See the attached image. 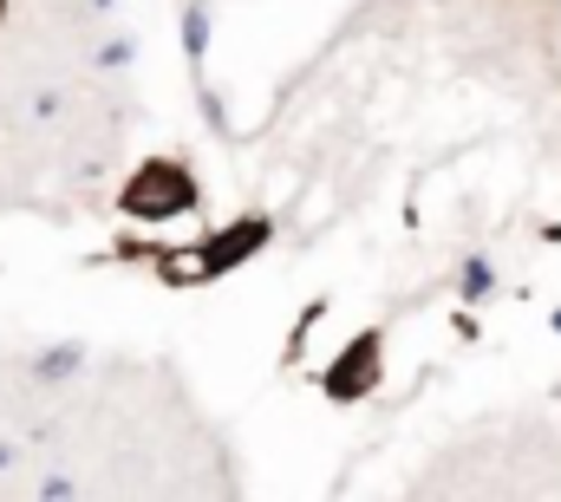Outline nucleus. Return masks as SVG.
Listing matches in <instances>:
<instances>
[{
    "instance_id": "obj_1",
    "label": "nucleus",
    "mask_w": 561,
    "mask_h": 502,
    "mask_svg": "<svg viewBox=\"0 0 561 502\" xmlns=\"http://www.w3.org/2000/svg\"><path fill=\"white\" fill-rule=\"evenodd\" d=\"M118 216L138 223V229H170L176 216H203V183L183 157L157 150L118 183Z\"/></svg>"
},
{
    "instance_id": "obj_2",
    "label": "nucleus",
    "mask_w": 561,
    "mask_h": 502,
    "mask_svg": "<svg viewBox=\"0 0 561 502\" xmlns=\"http://www.w3.org/2000/svg\"><path fill=\"white\" fill-rule=\"evenodd\" d=\"M379 378H386V333L366 327V333H353V340L333 353V366L320 373V391H327L333 404H359V398L379 391Z\"/></svg>"
},
{
    "instance_id": "obj_3",
    "label": "nucleus",
    "mask_w": 561,
    "mask_h": 502,
    "mask_svg": "<svg viewBox=\"0 0 561 502\" xmlns=\"http://www.w3.org/2000/svg\"><path fill=\"white\" fill-rule=\"evenodd\" d=\"M268 242H275V223H268V216H236V223H222V229H209V236L196 242V261H203V274L216 281V274H236L242 261H255Z\"/></svg>"
},
{
    "instance_id": "obj_4",
    "label": "nucleus",
    "mask_w": 561,
    "mask_h": 502,
    "mask_svg": "<svg viewBox=\"0 0 561 502\" xmlns=\"http://www.w3.org/2000/svg\"><path fill=\"white\" fill-rule=\"evenodd\" d=\"M176 39H183V59L203 72V59H209V46H216V0H183Z\"/></svg>"
},
{
    "instance_id": "obj_5",
    "label": "nucleus",
    "mask_w": 561,
    "mask_h": 502,
    "mask_svg": "<svg viewBox=\"0 0 561 502\" xmlns=\"http://www.w3.org/2000/svg\"><path fill=\"white\" fill-rule=\"evenodd\" d=\"M79 366H85V346L79 340H59V346H46V353L26 360V378L33 385H59V378H79Z\"/></svg>"
},
{
    "instance_id": "obj_6",
    "label": "nucleus",
    "mask_w": 561,
    "mask_h": 502,
    "mask_svg": "<svg viewBox=\"0 0 561 502\" xmlns=\"http://www.w3.org/2000/svg\"><path fill=\"white\" fill-rule=\"evenodd\" d=\"M496 294V267H490V254H463V267H457V300L463 307H483Z\"/></svg>"
},
{
    "instance_id": "obj_7",
    "label": "nucleus",
    "mask_w": 561,
    "mask_h": 502,
    "mask_svg": "<svg viewBox=\"0 0 561 502\" xmlns=\"http://www.w3.org/2000/svg\"><path fill=\"white\" fill-rule=\"evenodd\" d=\"M131 59H138V33H112V39H99V53H92L99 72H118V66H131Z\"/></svg>"
},
{
    "instance_id": "obj_8",
    "label": "nucleus",
    "mask_w": 561,
    "mask_h": 502,
    "mask_svg": "<svg viewBox=\"0 0 561 502\" xmlns=\"http://www.w3.org/2000/svg\"><path fill=\"white\" fill-rule=\"evenodd\" d=\"M196 105H203V125L216 130V137H229V105H222L216 85H196Z\"/></svg>"
},
{
    "instance_id": "obj_9",
    "label": "nucleus",
    "mask_w": 561,
    "mask_h": 502,
    "mask_svg": "<svg viewBox=\"0 0 561 502\" xmlns=\"http://www.w3.org/2000/svg\"><path fill=\"white\" fill-rule=\"evenodd\" d=\"M39 497H46V502H59V497H79V483L53 470V477H39Z\"/></svg>"
},
{
    "instance_id": "obj_10",
    "label": "nucleus",
    "mask_w": 561,
    "mask_h": 502,
    "mask_svg": "<svg viewBox=\"0 0 561 502\" xmlns=\"http://www.w3.org/2000/svg\"><path fill=\"white\" fill-rule=\"evenodd\" d=\"M26 118H59V92H33V105H26Z\"/></svg>"
},
{
    "instance_id": "obj_11",
    "label": "nucleus",
    "mask_w": 561,
    "mask_h": 502,
    "mask_svg": "<svg viewBox=\"0 0 561 502\" xmlns=\"http://www.w3.org/2000/svg\"><path fill=\"white\" fill-rule=\"evenodd\" d=\"M13 464H20V444H13V437H0V477H7Z\"/></svg>"
},
{
    "instance_id": "obj_12",
    "label": "nucleus",
    "mask_w": 561,
    "mask_h": 502,
    "mask_svg": "<svg viewBox=\"0 0 561 502\" xmlns=\"http://www.w3.org/2000/svg\"><path fill=\"white\" fill-rule=\"evenodd\" d=\"M112 7H118V0H92V13H112Z\"/></svg>"
},
{
    "instance_id": "obj_13",
    "label": "nucleus",
    "mask_w": 561,
    "mask_h": 502,
    "mask_svg": "<svg viewBox=\"0 0 561 502\" xmlns=\"http://www.w3.org/2000/svg\"><path fill=\"white\" fill-rule=\"evenodd\" d=\"M549 327H556V333H561V307H556V313H549Z\"/></svg>"
},
{
    "instance_id": "obj_14",
    "label": "nucleus",
    "mask_w": 561,
    "mask_h": 502,
    "mask_svg": "<svg viewBox=\"0 0 561 502\" xmlns=\"http://www.w3.org/2000/svg\"><path fill=\"white\" fill-rule=\"evenodd\" d=\"M0 20H7V0H0Z\"/></svg>"
}]
</instances>
